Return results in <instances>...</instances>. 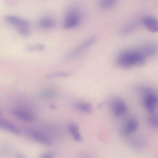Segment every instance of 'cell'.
<instances>
[{"label": "cell", "mask_w": 158, "mask_h": 158, "mask_svg": "<svg viewBox=\"0 0 158 158\" xmlns=\"http://www.w3.org/2000/svg\"><path fill=\"white\" fill-rule=\"evenodd\" d=\"M146 57L141 49L126 50L118 55L116 62L120 67L129 68L143 64L145 62Z\"/></svg>", "instance_id": "1"}, {"label": "cell", "mask_w": 158, "mask_h": 158, "mask_svg": "<svg viewBox=\"0 0 158 158\" xmlns=\"http://www.w3.org/2000/svg\"><path fill=\"white\" fill-rule=\"evenodd\" d=\"M142 94V102L146 109L152 113L155 112L158 108V95L152 89L142 87L140 88Z\"/></svg>", "instance_id": "2"}, {"label": "cell", "mask_w": 158, "mask_h": 158, "mask_svg": "<svg viewBox=\"0 0 158 158\" xmlns=\"http://www.w3.org/2000/svg\"><path fill=\"white\" fill-rule=\"evenodd\" d=\"M81 19V15L79 11L74 8H69L67 11L63 23L64 28L71 29L77 26Z\"/></svg>", "instance_id": "3"}, {"label": "cell", "mask_w": 158, "mask_h": 158, "mask_svg": "<svg viewBox=\"0 0 158 158\" xmlns=\"http://www.w3.org/2000/svg\"><path fill=\"white\" fill-rule=\"evenodd\" d=\"M96 40V37L94 36L88 38L70 51L67 55L66 57L71 58L77 56L91 46Z\"/></svg>", "instance_id": "4"}, {"label": "cell", "mask_w": 158, "mask_h": 158, "mask_svg": "<svg viewBox=\"0 0 158 158\" xmlns=\"http://www.w3.org/2000/svg\"><path fill=\"white\" fill-rule=\"evenodd\" d=\"M111 108L115 116H119L125 114L127 110V106L125 102L119 98H115L111 102Z\"/></svg>", "instance_id": "5"}, {"label": "cell", "mask_w": 158, "mask_h": 158, "mask_svg": "<svg viewBox=\"0 0 158 158\" xmlns=\"http://www.w3.org/2000/svg\"><path fill=\"white\" fill-rule=\"evenodd\" d=\"M26 134L31 138L37 142L46 145H50L52 143L50 139L40 132L32 130H27Z\"/></svg>", "instance_id": "6"}, {"label": "cell", "mask_w": 158, "mask_h": 158, "mask_svg": "<svg viewBox=\"0 0 158 158\" xmlns=\"http://www.w3.org/2000/svg\"><path fill=\"white\" fill-rule=\"evenodd\" d=\"M141 23L149 31L152 32L158 31V20L153 17L148 16L141 20Z\"/></svg>", "instance_id": "7"}, {"label": "cell", "mask_w": 158, "mask_h": 158, "mask_svg": "<svg viewBox=\"0 0 158 158\" xmlns=\"http://www.w3.org/2000/svg\"><path fill=\"white\" fill-rule=\"evenodd\" d=\"M5 20L17 28L21 27H30V24L27 20L18 16L7 15L4 17Z\"/></svg>", "instance_id": "8"}, {"label": "cell", "mask_w": 158, "mask_h": 158, "mask_svg": "<svg viewBox=\"0 0 158 158\" xmlns=\"http://www.w3.org/2000/svg\"><path fill=\"white\" fill-rule=\"evenodd\" d=\"M10 112L13 116L25 122H31L34 119V117L32 114L24 110L14 109L11 110Z\"/></svg>", "instance_id": "9"}, {"label": "cell", "mask_w": 158, "mask_h": 158, "mask_svg": "<svg viewBox=\"0 0 158 158\" xmlns=\"http://www.w3.org/2000/svg\"><path fill=\"white\" fill-rule=\"evenodd\" d=\"M0 128L2 129L17 135H19L21 131L19 129L12 123L3 119L0 120Z\"/></svg>", "instance_id": "10"}, {"label": "cell", "mask_w": 158, "mask_h": 158, "mask_svg": "<svg viewBox=\"0 0 158 158\" xmlns=\"http://www.w3.org/2000/svg\"><path fill=\"white\" fill-rule=\"evenodd\" d=\"M139 123L135 118H131L129 119L125 125L123 130L124 134L128 135L135 131L138 129Z\"/></svg>", "instance_id": "11"}, {"label": "cell", "mask_w": 158, "mask_h": 158, "mask_svg": "<svg viewBox=\"0 0 158 158\" xmlns=\"http://www.w3.org/2000/svg\"><path fill=\"white\" fill-rule=\"evenodd\" d=\"M69 131L74 139L77 141H80L81 137L77 125L73 123H69L68 126Z\"/></svg>", "instance_id": "12"}, {"label": "cell", "mask_w": 158, "mask_h": 158, "mask_svg": "<svg viewBox=\"0 0 158 158\" xmlns=\"http://www.w3.org/2000/svg\"><path fill=\"white\" fill-rule=\"evenodd\" d=\"M40 26L44 28H50L56 25L55 20L50 18L45 17L41 19L39 22Z\"/></svg>", "instance_id": "13"}, {"label": "cell", "mask_w": 158, "mask_h": 158, "mask_svg": "<svg viewBox=\"0 0 158 158\" xmlns=\"http://www.w3.org/2000/svg\"><path fill=\"white\" fill-rule=\"evenodd\" d=\"M74 107L79 110L86 113H90L92 110V106L88 103H76L74 104Z\"/></svg>", "instance_id": "14"}, {"label": "cell", "mask_w": 158, "mask_h": 158, "mask_svg": "<svg viewBox=\"0 0 158 158\" xmlns=\"http://www.w3.org/2000/svg\"><path fill=\"white\" fill-rule=\"evenodd\" d=\"M117 0H99V7L103 9H107L113 7L117 2Z\"/></svg>", "instance_id": "15"}, {"label": "cell", "mask_w": 158, "mask_h": 158, "mask_svg": "<svg viewBox=\"0 0 158 158\" xmlns=\"http://www.w3.org/2000/svg\"><path fill=\"white\" fill-rule=\"evenodd\" d=\"M141 50L146 56L154 55L157 51L156 47L152 45H146Z\"/></svg>", "instance_id": "16"}, {"label": "cell", "mask_w": 158, "mask_h": 158, "mask_svg": "<svg viewBox=\"0 0 158 158\" xmlns=\"http://www.w3.org/2000/svg\"><path fill=\"white\" fill-rule=\"evenodd\" d=\"M148 122L153 127L158 128V114L155 112L151 113L148 116Z\"/></svg>", "instance_id": "17"}, {"label": "cell", "mask_w": 158, "mask_h": 158, "mask_svg": "<svg viewBox=\"0 0 158 158\" xmlns=\"http://www.w3.org/2000/svg\"><path fill=\"white\" fill-rule=\"evenodd\" d=\"M39 95L42 98L48 99L55 97L56 95V93L52 90H45L40 91Z\"/></svg>", "instance_id": "18"}, {"label": "cell", "mask_w": 158, "mask_h": 158, "mask_svg": "<svg viewBox=\"0 0 158 158\" xmlns=\"http://www.w3.org/2000/svg\"><path fill=\"white\" fill-rule=\"evenodd\" d=\"M71 73L69 72H59L48 74L45 75L47 78H53L56 77H67L70 76Z\"/></svg>", "instance_id": "19"}, {"label": "cell", "mask_w": 158, "mask_h": 158, "mask_svg": "<svg viewBox=\"0 0 158 158\" xmlns=\"http://www.w3.org/2000/svg\"><path fill=\"white\" fill-rule=\"evenodd\" d=\"M29 27H23L17 28V31L22 36L25 37H28L31 35V31Z\"/></svg>", "instance_id": "20"}, {"label": "cell", "mask_w": 158, "mask_h": 158, "mask_svg": "<svg viewBox=\"0 0 158 158\" xmlns=\"http://www.w3.org/2000/svg\"><path fill=\"white\" fill-rule=\"evenodd\" d=\"M134 142V146L137 149H140L143 148L145 144L144 139L139 137H137L135 139Z\"/></svg>", "instance_id": "21"}, {"label": "cell", "mask_w": 158, "mask_h": 158, "mask_svg": "<svg viewBox=\"0 0 158 158\" xmlns=\"http://www.w3.org/2000/svg\"><path fill=\"white\" fill-rule=\"evenodd\" d=\"M55 155L52 152H47L41 154L40 156L41 158H53L55 157Z\"/></svg>", "instance_id": "22"}, {"label": "cell", "mask_w": 158, "mask_h": 158, "mask_svg": "<svg viewBox=\"0 0 158 158\" xmlns=\"http://www.w3.org/2000/svg\"><path fill=\"white\" fill-rule=\"evenodd\" d=\"M35 51H41L45 48L44 45L42 44H38L34 45Z\"/></svg>", "instance_id": "23"}, {"label": "cell", "mask_w": 158, "mask_h": 158, "mask_svg": "<svg viewBox=\"0 0 158 158\" xmlns=\"http://www.w3.org/2000/svg\"><path fill=\"white\" fill-rule=\"evenodd\" d=\"M26 49L29 52L35 51L34 45L28 44L26 45Z\"/></svg>", "instance_id": "24"}, {"label": "cell", "mask_w": 158, "mask_h": 158, "mask_svg": "<svg viewBox=\"0 0 158 158\" xmlns=\"http://www.w3.org/2000/svg\"><path fill=\"white\" fill-rule=\"evenodd\" d=\"M16 156H17V157H18V158H24V157H25V156L24 155H22L21 154H17Z\"/></svg>", "instance_id": "25"}, {"label": "cell", "mask_w": 158, "mask_h": 158, "mask_svg": "<svg viewBox=\"0 0 158 158\" xmlns=\"http://www.w3.org/2000/svg\"><path fill=\"white\" fill-rule=\"evenodd\" d=\"M50 108L52 109H55L56 108V106L54 104H51L50 105Z\"/></svg>", "instance_id": "26"}]
</instances>
